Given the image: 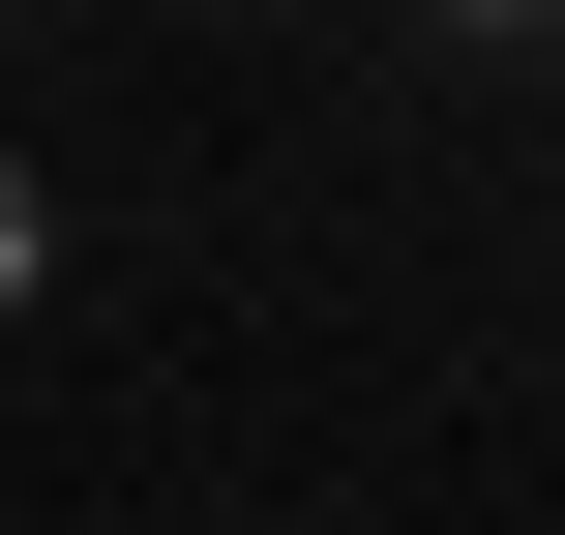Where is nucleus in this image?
<instances>
[{
    "mask_svg": "<svg viewBox=\"0 0 565 535\" xmlns=\"http://www.w3.org/2000/svg\"><path fill=\"white\" fill-rule=\"evenodd\" d=\"M0 298H30V149H0Z\"/></svg>",
    "mask_w": 565,
    "mask_h": 535,
    "instance_id": "1",
    "label": "nucleus"
}]
</instances>
